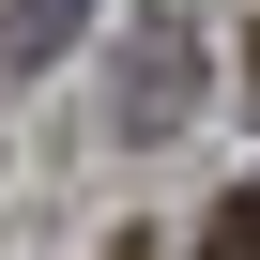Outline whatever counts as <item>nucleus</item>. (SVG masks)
Listing matches in <instances>:
<instances>
[{
    "label": "nucleus",
    "instance_id": "obj_1",
    "mask_svg": "<svg viewBox=\"0 0 260 260\" xmlns=\"http://www.w3.org/2000/svg\"><path fill=\"white\" fill-rule=\"evenodd\" d=\"M184 92H199V31L184 16H138V31H122V77H107V122H122V138H169Z\"/></svg>",
    "mask_w": 260,
    "mask_h": 260
},
{
    "label": "nucleus",
    "instance_id": "obj_2",
    "mask_svg": "<svg viewBox=\"0 0 260 260\" xmlns=\"http://www.w3.org/2000/svg\"><path fill=\"white\" fill-rule=\"evenodd\" d=\"M77 16H92V0H0V46L46 61V46H77Z\"/></svg>",
    "mask_w": 260,
    "mask_h": 260
}]
</instances>
